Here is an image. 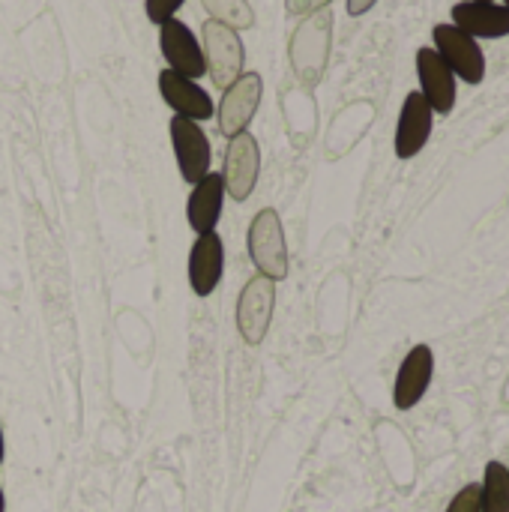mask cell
<instances>
[{
  "label": "cell",
  "mask_w": 509,
  "mask_h": 512,
  "mask_svg": "<svg viewBox=\"0 0 509 512\" xmlns=\"http://www.w3.org/2000/svg\"><path fill=\"white\" fill-rule=\"evenodd\" d=\"M504 6H509V0H504Z\"/></svg>",
  "instance_id": "obj_26"
},
{
  "label": "cell",
  "mask_w": 509,
  "mask_h": 512,
  "mask_svg": "<svg viewBox=\"0 0 509 512\" xmlns=\"http://www.w3.org/2000/svg\"><path fill=\"white\" fill-rule=\"evenodd\" d=\"M447 512H480V486H477V483L465 486V489L450 501Z\"/></svg>",
  "instance_id": "obj_20"
},
{
  "label": "cell",
  "mask_w": 509,
  "mask_h": 512,
  "mask_svg": "<svg viewBox=\"0 0 509 512\" xmlns=\"http://www.w3.org/2000/svg\"><path fill=\"white\" fill-rule=\"evenodd\" d=\"M480 512H509V468L501 462L486 465L480 486Z\"/></svg>",
  "instance_id": "obj_17"
},
{
  "label": "cell",
  "mask_w": 509,
  "mask_h": 512,
  "mask_svg": "<svg viewBox=\"0 0 509 512\" xmlns=\"http://www.w3.org/2000/svg\"><path fill=\"white\" fill-rule=\"evenodd\" d=\"M453 24L474 39H501L509 36V6L462 0L453 6Z\"/></svg>",
  "instance_id": "obj_16"
},
{
  "label": "cell",
  "mask_w": 509,
  "mask_h": 512,
  "mask_svg": "<svg viewBox=\"0 0 509 512\" xmlns=\"http://www.w3.org/2000/svg\"><path fill=\"white\" fill-rule=\"evenodd\" d=\"M3 459H6V441H3V426H0V465H3Z\"/></svg>",
  "instance_id": "obj_23"
},
{
  "label": "cell",
  "mask_w": 509,
  "mask_h": 512,
  "mask_svg": "<svg viewBox=\"0 0 509 512\" xmlns=\"http://www.w3.org/2000/svg\"><path fill=\"white\" fill-rule=\"evenodd\" d=\"M246 249H249V258H252L258 276H264L270 282L288 279V270H291L288 240H285L282 219L273 207H264L255 213L249 234H246Z\"/></svg>",
  "instance_id": "obj_2"
},
{
  "label": "cell",
  "mask_w": 509,
  "mask_h": 512,
  "mask_svg": "<svg viewBox=\"0 0 509 512\" xmlns=\"http://www.w3.org/2000/svg\"><path fill=\"white\" fill-rule=\"evenodd\" d=\"M375 3H378V0H348V15L360 18V15H366Z\"/></svg>",
  "instance_id": "obj_22"
},
{
  "label": "cell",
  "mask_w": 509,
  "mask_h": 512,
  "mask_svg": "<svg viewBox=\"0 0 509 512\" xmlns=\"http://www.w3.org/2000/svg\"><path fill=\"white\" fill-rule=\"evenodd\" d=\"M435 375V354L429 345H417L408 351V357L399 366L396 384H393V405L399 411H411L417 408V402L426 396L429 384Z\"/></svg>",
  "instance_id": "obj_13"
},
{
  "label": "cell",
  "mask_w": 509,
  "mask_h": 512,
  "mask_svg": "<svg viewBox=\"0 0 509 512\" xmlns=\"http://www.w3.org/2000/svg\"><path fill=\"white\" fill-rule=\"evenodd\" d=\"M201 48H204V63L207 75L213 78L216 87H231L246 66V45L237 30L207 18L201 24Z\"/></svg>",
  "instance_id": "obj_3"
},
{
  "label": "cell",
  "mask_w": 509,
  "mask_h": 512,
  "mask_svg": "<svg viewBox=\"0 0 509 512\" xmlns=\"http://www.w3.org/2000/svg\"><path fill=\"white\" fill-rule=\"evenodd\" d=\"M432 36H435V51L453 69V75H459L468 84H483V78H486V54H483V48H480V42L474 36H468L456 24H435Z\"/></svg>",
  "instance_id": "obj_6"
},
{
  "label": "cell",
  "mask_w": 509,
  "mask_h": 512,
  "mask_svg": "<svg viewBox=\"0 0 509 512\" xmlns=\"http://www.w3.org/2000/svg\"><path fill=\"white\" fill-rule=\"evenodd\" d=\"M222 207H225V183H222V174L210 171L189 192V201H186V222H189V228L195 234L216 231V225L222 219Z\"/></svg>",
  "instance_id": "obj_15"
},
{
  "label": "cell",
  "mask_w": 509,
  "mask_h": 512,
  "mask_svg": "<svg viewBox=\"0 0 509 512\" xmlns=\"http://www.w3.org/2000/svg\"><path fill=\"white\" fill-rule=\"evenodd\" d=\"M483 3H495V0H483Z\"/></svg>",
  "instance_id": "obj_25"
},
{
  "label": "cell",
  "mask_w": 509,
  "mask_h": 512,
  "mask_svg": "<svg viewBox=\"0 0 509 512\" xmlns=\"http://www.w3.org/2000/svg\"><path fill=\"white\" fill-rule=\"evenodd\" d=\"M225 273V243L216 231L198 234L189 249V288L195 297H210Z\"/></svg>",
  "instance_id": "obj_11"
},
{
  "label": "cell",
  "mask_w": 509,
  "mask_h": 512,
  "mask_svg": "<svg viewBox=\"0 0 509 512\" xmlns=\"http://www.w3.org/2000/svg\"><path fill=\"white\" fill-rule=\"evenodd\" d=\"M159 48H162V57H165L171 72L192 78V81L207 75L204 48H201L198 36L189 30V24H183L180 18L159 24Z\"/></svg>",
  "instance_id": "obj_9"
},
{
  "label": "cell",
  "mask_w": 509,
  "mask_h": 512,
  "mask_svg": "<svg viewBox=\"0 0 509 512\" xmlns=\"http://www.w3.org/2000/svg\"><path fill=\"white\" fill-rule=\"evenodd\" d=\"M273 309H276V282L264 276H252L240 297H237V333L246 345L258 348L273 324Z\"/></svg>",
  "instance_id": "obj_4"
},
{
  "label": "cell",
  "mask_w": 509,
  "mask_h": 512,
  "mask_svg": "<svg viewBox=\"0 0 509 512\" xmlns=\"http://www.w3.org/2000/svg\"><path fill=\"white\" fill-rule=\"evenodd\" d=\"M186 0H144V12H147V21L153 24H165L171 18H177L180 6Z\"/></svg>",
  "instance_id": "obj_19"
},
{
  "label": "cell",
  "mask_w": 509,
  "mask_h": 512,
  "mask_svg": "<svg viewBox=\"0 0 509 512\" xmlns=\"http://www.w3.org/2000/svg\"><path fill=\"white\" fill-rule=\"evenodd\" d=\"M333 0H285V9H288V15H294V18H306V15H312V12H318V9H327Z\"/></svg>",
  "instance_id": "obj_21"
},
{
  "label": "cell",
  "mask_w": 509,
  "mask_h": 512,
  "mask_svg": "<svg viewBox=\"0 0 509 512\" xmlns=\"http://www.w3.org/2000/svg\"><path fill=\"white\" fill-rule=\"evenodd\" d=\"M171 132V147H174V159L180 168V177L195 186L201 177L210 174V162H213V150H210V138L201 129V123L186 120V117H171L168 123Z\"/></svg>",
  "instance_id": "obj_7"
},
{
  "label": "cell",
  "mask_w": 509,
  "mask_h": 512,
  "mask_svg": "<svg viewBox=\"0 0 509 512\" xmlns=\"http://www.w3.org/2000/svg\"><path fill=\"white\" fill-rule=\"evenodd\" d=\"M258 174H261V147L258 138L246 129L234 138H228V150H225V168H222V183H225V195H231L234 201H249L255 186H258Z\"/></svg>",
  "instance_id": "obj_5"
},
{
  "label": "cell",
  "mask_w": 509,
  "mask_h": 512,
  "mask_svg": "<svg viewBox=\"0 0 509 512\" xmlns=\"http://www.w3.org/2000/svg\"><path fill=\"white\" fill-rule=\"evenodd\" d=\"M417 78H420V93L432 105V111L447 117L456 108V75L435 48L417 51Z\"/></svg>",
  "instance_id": "obj_10"
},
{
  "label": "cell",
  "mask_w": 509,
  "mask_h": 512,
  "mask_svg": "<svg viewBox=\"0 0 509 512\" xmlns=\"http://www.w3.org/2000/svg\"><path fill=\"white\" fill-rule=\"evenodd\" d=\"M261 96H264V81L258 72H243L231 87H225L222 102H219V114H216L219 132L225 138L246 132L258 105H261Z\"/></svg>",
  "instance_id": "obj_8"
},
{
  "label": "cell",
  "mask_w": 509,
  "mask_h": 512,
  "mask_svg": "<svg viewBox=\"0 0 509 512\" xmlns=\"http://www.w3.org/2000/svg\"><path fill=\"white\" fill-rule=\"evenodd\" d=\"M213 21L231 27V30H249L255 24V12L249 0H201Z\"/></svg>",
  "instance_id": "obj_18"
},
{
  "label": "cell",
  "mask_w": 509,
  "mask_h": 512,
  "mask_svg": "<svg viewBox=\"0 0 509 512\" xmlns=\"http://www.w3.org/2000/svg\"><path fill=\"white\" fill-rule=\"evenodd\" d=\"M159 93H162L165 105H168L177 117H186V120L201 123V120H210V117L216 114L210 93H207L198 81L183 78V75H177V72H171V69H162V72H159Z\"/></svg>",
  "instance_id": "obj_12"
},
{
  "label": "cell",
  "mask_w": 509,
  "mask_h": 512,
  "mask_svg": "<svg viewBox=\"0 0 509 512\" xmlns=\"http://www.w3.org/2000/svg\"><path fill=\"white\" fill-rule=\"evenodd\" d=\"M432 123H435V111L432 105L423 99L420 90L405 96L402 114H399V126H396V156L399 159H414L432 138Z\"/></svg>",
  "instance_id": "obj_14"
},
{
  "label": "cell",
  "mask_w": 509,
  "mask_h": 512,
  "mask_svg": "<svg viewBox=\"0 0 509 512\" xmlns=\"http://www.w3.org/2000/svg\"><path fill=\"white\" fill-rule=\"evenodd\" d=\"M330 45H333V12L330 9H318V12L306 15L297 24V30L291 33L288 57L294 66V75L306 87H315L324 78L327 60H330Z\"/></svg>",
  "instance_id": "obj_1"
},
{
  "label": "cell",
  "mask_w": 509,
  "mask_h": 512,
  "mask_svg": "<svg viewBox=\"0 0 509 512\" xmlns=\"http://www.w3.org/2000/svg\"><path fill=\"white\" fill-rule=\"evenodd\" d=\"M0 512H6V498H3V489H0Z\"/></svg>",
  "instance_id": "obj_24"
}]
</instances>
